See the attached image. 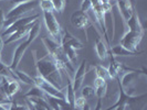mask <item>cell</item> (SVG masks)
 <instances>
[{
    "label": "cell",
    "mask_w": 147,
    "mask_h": 110,
    "mask_svg": "<svg viewBox=\"0 0 147 110\" xmlns=\"http://www.w3.org/2000/svg\"><path fill=\"white\" fill-rule=\"evenodd\" d=\"M37 71L39 76H41L47 81H49L53 86L61 89L62 87V77H61V69L57 64L55 59L48 53L43 57L36 61Z\"/></svg>",
    "instance_id": "1"
},
{
    "label": "cell",
    "mask_w": 147,
    "mask_h": 110,
    "mask_svg": "<svg viewBox=\"0 0 147 110\" xmlns=\"http://www.w3.org/2000/svg\"><path fill=\"white\" fill-rule=\"evenodd\" d=\"M39 33H40V22L37 20L36 23L33 24V27L30 29L29 33H28V39H27L26 41H23V42H22L19 46H17V49H16L15 53H13V57H12L11 63H10V65H9V67H10L12 71L18 69V65H19L21 59L23 57V55H24V53L27 51V49L29 47L30 44L37 39L38 35H39Z\"/></svg>",
    "instance_id": "2"
},
{
    "label": "cell",
    "mask_w": 147,
    "mask_h": 110,
    "mask_svg": "<svg viewBox=\"0 0 147 110\" xmlns=\"http://www.w3.org/2000/svg\"><path fill=\"white\" fill-rule=\"evenodd\" d=\"M115 81H117V85H118L117 100H116V103H114V105H112L111 107L106 108V109H103V110H114L116 107L121 106V105H125V106H127V105H133V103H137V101H140V100L144 99V98L146 97V94H143V95H140V96L128 95L125 91V88L122 87V85H121V83H119V77H117Z\"/></svg>",
    "instance_id": "3"
},
{
    "label": "cell",
    "mask_w": 147,
    "mask_h": 110,
    "mask_svg": "<svg viewBox=\"0 0 147 110\" xmlns=\"http://www.w3.org/2000/svg\"><path fill=\"white\" fill-rule=\"evenodd\" d=\"M43 18L45 27L48 29V32L51 34V37H53V40L55 42L61 44V39H62L63 30L61 29L55 15H53V12H43Z\"/></svg>",
    "instance_id": "4"
},
{
    "label": "cell",
    "mask_w": 147,
    "mask_h": 110,
    "mask_svg": "<svg viewBox=\"0 0 147 110\" xmlns=\"http://www.w3.org/2000/svg\"><path fill=\"white\" fill-rule=\"evenodd\" d=\"M144 37V32H135L128 30L119 41V45L133 52H137V46Z\"/></svg>",
    "instance_id": "5"
},
{
    "label": "cell",
    "mask_w": 147,
    "mask_h": 110,
    "mask_svg": "<svg viewBox=\"0 0 147 110\" xmlns=\"http://www.w3.org/2000/svg\"><path fill=\"white\" fill-rule=\"evenodd\" d=\"M34 85L38 86L39 88H41L44 91L45 95L65 100V96L62 93V90L59 89V88H57L55 86H53L52 84H50L49 81H47L44 78H42L41 76H37V77L34 78Z\"/></svg>",
    "instance_id": "6"
},
{
    "label": "cell",
    "mask_w": 147,
    "mask_h": 110,
    "mask_svg": "<svg viewBox=\"0 0 147 110\" xmlns=\"http://www.w3.org/2000/svg\"><path fill=\"white\" fill-rule=\"evenodd\" d=\"M39 18V15H31V17H23V18H19L18 20H16L15 22H12L9 27L6 28V30L2 32L1 34V37H9L10 34H12L13 32H16L17 30L21 29L23 27L28 25L30 23H32L33 21L38 20Z\"/></svg>",
    "instance_id": "7"
},
{
    "label": "cell",
    "mask_w": 147,
    "mask_h": 110,
    "mask_svg": "<svg viewBox=\"0 0 147 110\" xmlns=\"http://www.w3.org/2000/svg\"><path fill=\"white\" fill-rule=\"evenodd\" d=\"M70 21H71V24L76 29L86 30L88 27H92L91 20L86 15V12H83L81 10L74 11L71 15Z\"/></svg>",
    "instance_id": "8"
},
{
    "label": "cell",
    "mask_w": 147,
    "mask_h": 110,
    "mask_svg": "<svg viewBox=\"0 0 147 110\" xmlns=\"http://www.w3.org/2000/svg\"><path fill=\"white\" fill-rule=\"evenodd\" d=\"M140 74H143L144 76H146V75H147L146 68H145V67H143V68H142V71L134 69V71H131V72H127V73H125V74H124V76L122 77V81L119 79V83H121L122 87H123V88L129 87L135 81V79H137V78L140 77Z\"/></svg>",
    "instance_id": "9"
},
{
    "label": "cell",
    "mask_w": 147,
    "mask_h": 110,
    "mask_svg": "<svg viewBox=\"0 0 147 110\" xmlns=\"http://www.w3.org/2000/svg\"><path fill=\"white\" fill-rule=\"evenodd\" d=\"M116 5L121 11V15L127 21L135 10V3L133 0H116Z\"/></svg>",
    "instance_id": "10"
},
{
    "label": "cell",
    "mask_w": 147,
    "mask_h": 110,
    "mask_svg": "<svg viewBox=\"0 0 147 110\" xmlns=\"http://www.w3.org/2000/svg\"><path fill=\"white\" fill-rule=\"evenodd\" d=\"M74 73L75 74H74V79L72 81V86H73L74 91L76 93V90L81 87L82 83L84 81V77H85V74H86V61L85 59L82 61L79 68Z\"/></svg>",
    "instance_id": "11"
},
{
    "label": "cell",
    "mask_w": 147,
    "mask_h": 110,
    "mask_svg": "<svg viewBox=\"0 0 147 110\" xmlns=\"http://www.w3.org/2000/svg\"><path fill=\"white\" fill-rule=\"evenodd\" d=\"M61 45H69L74 50H81L83 49V44L73 37L70 32H67L66 30H63L62 32V39H61Z\"/></svg>",
    "instance_id": "12"
},
{
    "label": "cell",
    "mask_w": 147,
    "mask_h": 110,
    "mask_svg": "<svg viewBox=\"0 0 147 110\" xmlns=\"http://www.w3.org/2000/svg\"><path fill=\"white\" fill-rule=\"evenodd\" d=\"M37 21V20H36ZM36 21H33L32 23H30L28 25H26V27H23L21 29L17 30L16 32H13L12 34H10L8 39L6 41H3V44L5 45H8V44L12 43V42H16V41H18V40H21L23 37H26V35H28V33H29L30 29L33 27V24L36 23Z\"/></svg>",
    "instance_id": "13"
},
{
    "label": "cell",
    "mask_w": 147,
    "mask_h": 110,
    "mask_svg": "<svg viewBox=\"0 0 147 110\" xmlns=\"http://www.w3.org/2000/svg\"><path fill=\"white\" fill-rule=\"evenodd\" d=\"M121 72H122V63L117 62L114 59V55H112L110 53V66L107 68L109 77L111 79H116Z\"/></svg>",
    "instance_id": "14"
},
{
    "label": "cell",
    "mask_w": 147,
    "mask_h": 110,
    "mask_svg": "<svg viewBox=\"0 0 147 110\" xmlns=\"http://www.w3.org/2000/svg\"><path fill=\"white\" fill-rule=\"evenodd\" d=\"M110 53L112 55H115V56H140V54L144 53V51L133 52L125 49V47H123L122 45L118 44V45H115V46L111 47Z\"/></svg>",
    "instance_id": "15"
},
{
    "label": "cell",
    "mask_w": 147,
    "mask_h": 110,
    "mask_svg": "<svg viewBox=\"0 0 147 110\" xmlns=\"http://www.w3.org/2000/svg\"><path fill=\"white\" fill-rule=\"evenodd\" d=\"M126 22H127L128 29L131 30V31H135V32H144V28H143V25L140 24V17H138V15H137L136 9L133 11L132 15L129 17V19H128Z\"/></svg>",
    "instance_id": "16"
},
{
    "label": "cell",
    "mask_w": 147,
    "mask_h": 110,
    "mask_svg": "<svg viewBox=\"0 0 147 110\" xmlns=\"http://www.w3.org/2000/svg\"><path fill=\"white\" fill-rule=\"evenodd\" d=\"M95 52L100 59H105L109 56V49L107 45L104 43V41L100 37V35H96L95 37Z\"/></svg>",
    "instance_id": "17"
},
{
    "label": "cell",
    "mask_w": 147,
    "mask_h": 110,
    "mask_svg": "<svg viewBox=\"0 0 147 110\" xmlns=\"http://www.w3.org/2000/svg\"><path fill=\"white\" fill-rule=\"evenodd\" d=\"M13 74L16 75V78L18 81H22V83L30 85V86H34V78H32L27 73H23V72H20L18 69H15Z\"/></svg>",
    "instance_id": "18"
},
{
    "label": "cell",
    "mask_w": 147,
    "mask_h": 110,
    "mask_svg": "<svg viewBox=\"0 0 147 110\" xmlns=\"http://www.w3.org/2000/svg\"><path fill=\"white\" fill-rule=\"evenodd\" d=\"M44 97H45L44 91L36 85L32 86V88L28 90V93L24 95V98H44Z\"/></svg>",
    "instance_id": "19"
},
{
    "label": "cell",
    "mask_w": 147,
    "mask_h": 110,
    "mask_svg": "<svg viewBox=\"0 0 147 110\" xmlns=\"http://www.w3.org/2000/svg\"><path fill=\"white\" fill-rule=\"evenodd\" d=\"M65 100L70 103L71 106L74 107V101H75V91L73 89V86H72V81H69L67 85H66V93H65Z\"/></svg>",
    "instance_id": "20"
},
{
    "label": "cell",
    "mask_w": 147,
    "mask_h": 110,
    "mask_svg": "<svg viewBox=\"0 0 147 110\" xmlns=\"http://www.w3.org/2000/svg\"><path fill=\"white\" fill-rule=\"evenodd\" d=\"M62 46V50L64 52V54H65V56L69 59V61L73 64L76 62V59H78V54H76V50H74L72 49L71 46H69V45H61Z\"/></svg>",
    "instance_id": "21"
},
{
    "label": "cell",
    "mask_w": 147,
    "mask_h": 110,
    "mask_svg": "<svg viewBox=\"0 0 147 110\" xmlns=\"http://www.w3.org/2000/svg\"><path fill=\"white\" fill-rule=\"evenodd\" d=\"M20 90V85L18 81H9L8 83V86H7V95L8 97L11 99V97L13 95H16L18 91Z\"/></svg>",
    "instance_id": "22"
},
{
    "label": "cell",
    "mask_w": 147,
    "mask_h": 110,
    "mask_svg": "<svg viewBox=\"0 0 147 110\" xmlns=\"http://www.w3.org/2000/svg\"><path fill=\"white\" fill-rule=\"evenodd\" d=\"M39 6L43 12H53V5L51 0H39Z\"/></svg>",
    "instance_id": "23"
},
{
    "label": "cell",
    "mask_w": 147,
    "mask_h": 110,
    "mask_svg": "<svg viewBox=\"0 0 147 110\" xmlns=\"http://www.w3.org/2000/svg\"><path fill=\"white\" fill-rule=\"evenodd\" d=\"M95 74H96V77H100V78H103V79H107L109 78L107 68H105L102 65L95 66Z\"/></svg>",
    "instance_id": "24"
},
{
    "label": "cell",
    "mask_w": 147,
    "mask_h": 110,
    "mask_svg": "<svg viewBox=\"0 0 147 110\" xmlns=\"http://www.w3.org/2000/svg\"><path fill=\"white\" fill-rule=\"evenodd\" d=\"M94 94H95V88L91 87V86H85V87H83V89H82V91H81L82 97L85 98V99L91 98Z\"/></svg>",
    "instance_id": "25"
},
{
    "label": "cell",
    "mask_w": 147,
    "mask_h": 110,
    "mask_svg": "<svg viewBox=\"0 0 147 110\" xmlns=\"http://www.w3.org/2000/svg\"><path fill=\"white\" fill-rule=\"evenodd\" d=\"M53 9L58 12H62L65 8V0H51Z\"/></svg>",
    "instance_id": "26"
},
{
    "label": "cell",
    "mask_w": 147,
    "mask_h": 110,
    "mask_svg": "<svg viewBox=\"0 0 147 110\" xmlns=\"http://www.w3.org/2000/svg\"><path fill=\"white\" fill-rule=\"evenodd\" d=\"M59 106L60 110H75L73 106H71L66 100H63V99H59Z\"/></svg>",
    "instance_id": "27"
},
{
    "label": "cell",
    "mask_w": 147,
    "mask_h": 110,
    "mask_svg": "<svg viewBox=\"0 0 147 110\" xmlns=\"http://www.w3.org/2000/svg\"><path fill=\"white\" fill-rule=\"evenodd\" d=\"M90 9H92V3H91V0H83V2H82L81 5V11L83 12H86L88 11Z\"/></svg>",
    "instance_id": "28"
},
{
    "label": "cell",
    "mask_w": 147,
    "mask_h": 110,
    "mask_svg": "<svg viewBox=\"0 0 147 110\" xmlns=\"http://www.w3.org/2000/svg\"><path fill=\"white\" fill-rule=\"evenodd\" d=\"M105 85H107V83H106V79L100 78V77H96L95 81H94V86H95V88L102 87V86H105Z\"/></svg>",
    "instance_id": "29"
},
{
    "label": "cell",
    "mask_w": 147,
    "mask_h": 110,
    "mask_svg": "<svg viewBox=\"0 0 147 110\" xmlns=\"http://www.w3.org/2000/svg\"><path fill=\"white\" fill-rule=\"evenodd\" d=\"M5 20H6L5 13H3L2 9H0V30L3 28V23H5Z\"/></svg>",
    "instance_id": "30"
},
{
    "label": "cell",
    "mask_w": 147,
    "mask_h": 110,
    "mask_svg": "<svg viewBox=\"0 0 147 110\" xmlns=\"http://www.w3.org/2000/svg\"><path fill=\"white\" fill-rule=\"evenodd\" d=\"M29 1H32V0H10V2L13 5V6H17L19 3H23V2H29Z\"/></svg>",
    "instance_id": "31"
},
{
    "label": "cell",
    "mask_w": 147,
    "mask_h": 110,
    "mask_svg": "<svg viewBox=\"0 0 147 110\" xmlns=\"http://www.w3.org/2000/svg\"><path fill=\"white\" fill-rule=\"evenodd\" d=\"M94 110H102V99H97V103Z\"/></svg>",
    "instance_id": "32"
},
{
    "label": "cell",
    "mask_w": 147,
    "mask_h": 110,
    "mask_svg": "<svg viewBox=\"0 0 147 110\" xmlns=\"http://www.w3.org/2000/svg\"><path fill=\"white\" fill-rule=\"evenodd\" d=\"M27 107H28V110H37L36 108H34V106L30 103L29 99H27Z\"/></svg>",
    "instance_id": "33"
},
{
    "label": "cell",
    "mask_w": 147,
    "mask_h": 110,
    "mask_svg": "<svg viewBox=\"0 0 147 110\" xmlns=\"http://www.w3.org/2000/svg\"><path fill=\"white\" fill-rule=\"evenodd\" d=\"M16 110H28V107H27V106H23V105H18V103H17Z\"/></svg>",
    "instance_id": "34"
},
{
    "label": "cell",
    "mask_w": 147,
    "mask_h": 110,
    "mask_svg": "<svg viewBox=\"0 0 147 110\" xmlns=\"http://www.w3.org/2000/svg\"><path fill=\"white\" fill-rule=\"evenodd\" d=\"M16 108H17V103H16V101H11V103H10V108H9V110H16Z\"/></svg>",
    "instance_id": "35"
},
{
    "label": "cell",
    "mask_w": 147,
    "mask_h": 110,
    "mask_svg": "<svg viewBox=\"0 0 147 110\" xmlns=\"http://www.w3.org/2000/svg\"><path fill=\"white\" fill-rule=\"evenodd\" d=\"M114 110H126V106H125V105H121V106L116 107Z\"/></svg>",
    "instance_id": "36"
},
{
    "label": "cell",
    "mask_w": 147,
    "mask_h": 110,
    "mask_svg": "<svg viewBox=\"0 0 147 110\" xmlns=\"http://www.w3.org/2000/svg\"><path fill=\"white\" fill-rule=\"evenodd\" d=\"M3 40H2V37H1V35H0V52H1V50L3 49Z\"/></svg>",
    "instance_id": "37"
},
{
    "label": "cell",
    "mask_w": 147,
    "mask_h": 110,
    "mask_svg": "<svg viewBox=\"0 0 147 110\" xmlns=\"http://www.w3.org/2000/svg\"><path fill=\"white\" fill-rule=\"evenodd\" d=\"M82 110H91V108H90V106H88V103H85V105L83 106V108H82Z\"/></svg>",
    "instance_id": "38"
},
{
    "label": "cell",
    "mask_w": 147,
    "mask_h": 110,
    "mask_svg": "<svg viewBox=\"0 0 147 110\" xmlns=\"http://www.w3.org/2000/svg\"><path fill=\"white\" fill-rule=\"evenodd\" d=\"M0 110H7V109H6V108H5V107H3V106L0 103Z\"/></svg>",
    "instance_id": "39"
},
{
    "label": "cell",
    "mask_w": 147,
    "mask_h": 110,
    "mask_svg": "<svg viewBox=\"0 0 147 110\" xmlns=\"http://www.w3.org/2000/svg\"><path fill=\"white\" fill-rule=\"evenodd\" d=\"M102 1V3H107L109 2V0H101Z\"/></svg>",
    "instance_id": "40"
},
{
    "label": "cell",
    "mask_w": 147,
    "mask_h": 110,
    "mask_svg": "<svg viewBox=\"0 0 147 110\" xmlns=\"http://www.w3.org/2000/svg\"><path fill=\"white\" fill-rule=\"evenodd\" d=\"M109 1H110V2H112V1H113V2H116V0H109Z\"/></svg>",
    "instance_id": "41"
},
{
    "label": "cell",
    "mask_w": 147,
    "mask_h": 110,
    "mask_svg": "<svg viewBox=\"0 0 147 110\" xmlns=\"http://www.w3.org/2000/svg\"><path fill=\"white\" fill-rule=\"evenodd\" d=\"M0 61H1V56H0Z\"/></svg>",
    "instance_id": "42"
},
{
    "label": "cell",
    "mask_w": 147,
    "mask_h": 110,
    "mask_svg": "<svg viewBox=\"0 0 147 110\" xmlns=\"http://www.w3.org/2000/svg\"><path fill=\"white\" fill-rule=\"evenodd\" d=\"M144 110H146V109H144Z\"/></svg>",
    "instance_id": "43"
}]
</instances>
